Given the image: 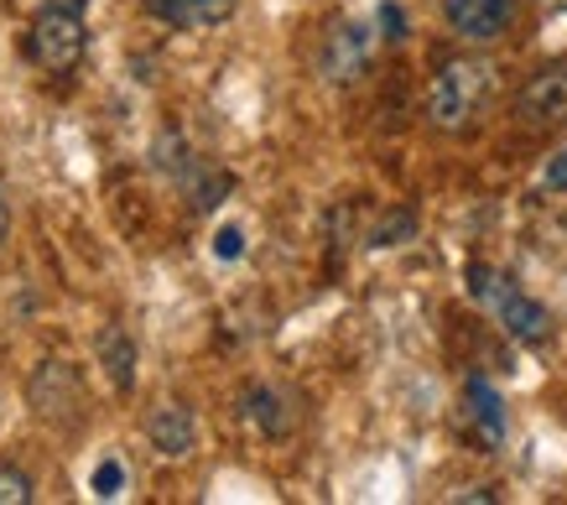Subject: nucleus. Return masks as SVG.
I'll use <instances>...</instances> for the list:
<instances>
[{
    "mask_svg": "<svg viewBox=\"0 0 567 505\" xmlns=\"http://www.w3.org/2000/svg\"><path fill=\"white\" fill-rule=\"evenodd\" d=\"M495 89V69L484 58H447L427 84V121L437 131H464Z\"/></svg>",
    "mask_w": 567,
    "mask_h": 505,
    "instance_id": "obj_1",
    "label": "nucleus"
},
{
    "mask_svg": "<svg viewBox=\"0 0 567 505\" xmlns=\"http://www.w3.org/2000/svg\"><path fill=\"white\" fill-rule=\"evenodd\" d=\"M84 42H89V32H84V21H79V11H52V6H42L32 21V32H27V58L48 73H73L79 58H84Z\"/></svg>",
    "mask_w": 567,
    "mask_h": 505,
    "instance_id": "obj_3",
    "label": "nucleus"
},
{
    "mask_svg": "<svg viewBox=\"0 0 567 505\" xmlns=\"http://www.w3.org/2000/svg\"><path fill=\"white\" fill-rule=\"evenodd\" d=\"M412 235H416V214L412 209H391L375 229H370V245H375V250H391V245H406Z\"/></svg>",
    "mask_w": 567,
    "mask_h": 505,
    "instance_id": "obj_13",
    "label": "nucleus"
},
{
    "mask_svg": "<svg viewBox=\"0 0 567 505\" xmlns=\"http://www.w3.org/2000/svg\"><path fill=\"white\" fill-rule=\"evenodd\" d=\"M183 6V32H204V27H219L229 21L235 0H177Z\"/></svg>",
    "mask_w": 567,
    "mask_h": 505,
    "instance_id": "obj_12",
    "label": "nucleus"
},
{
    "mask_svg": "<svg viewBox=\"0 0 567 505\" xmlns=\"http://www.w3.org/2000/svg\"><path fill=\"white\" fill-rule=\"evenodd\" d=\"M464 401H468V422H474L480 443L484 449H499L505 443V401H499V391L484 375H468Z\"/></svg>",
    "mask_w": 567,
    "mask_h": 505,
    "instance_id": "obj_9",
    "label": "nucleus"
},
{
    "mask_svg": "<svg viewBox=\"0 0 567 505\" xmlns=\"http://www.w3.org/2000/svg\"><path fill=\"white\" fill-rule=\"evenodd\" d=\"M370 32H364L360 21H339L333 32H328V42H323V79L328 84H354L364 69H370Z\"/></svg>",
    "mask_w": 567,
    "mask_h": 505,
    "instance_id": "obj_6",
    "label": "nucleus"
},
{
    "mask_svg": "<svg viewBox=\"0 0 567 505\" xmlns=\"http://www.w3.org/2000/svg\"><path fill=\"white\" fill-rule=\"evenodd\" d=\"M240 250H245V235L235 225H224L219 235H214V256H219V261H240Z\"/></svg>",
    "mask_w": 567,
    "mask_h": 505,
    "instance_id": "obj_17",
    "label": "nucleus"
},
{
    "mask_svg": "<svg viewBox=\"0 0 567 505\" xmlns=\"http://www.w3.org/2000/svg\"><path fill=\"white\" fill-rule=\"evenodd\" d=\"M468 281V297H480V302H489L499 318V329L511 333V339H520V344H542L551 333V313L536 302V297H526L511 277H499L495 266H484V261H468L464 271Z\"/></svg>",
    "mask_w": 567,
    "mask_h": 505,
    "instance_id": "obj_2",
    "label": "nucleus"
},
{
    "mask_svg": "<svg viewBox=\"0 0 567 505\" xmlns=\"http://www.w3.org/2000/svg\"><path fill=\"white\" fill-rule=\"evenodd\" d=\"M27 401H32L37 418L48 422H79L84 418V381H79V370L63 365V360H42L32 370V381H27Z\"/></svg>",
    "mask_w": 567,
    "mask_h": 505,
    "instance_id": "obj_4",
    "label": "nucleus"
},
{
    "mask_svg": "<svg viewBox=\"0 0 567 505\" xmlns=\"http://www.w3.org/2000/svg\"><path fill=\"white\" fill-rule=\"evenodd\" d=\"M121 485H125V464L121 458H104L100 470H94V495H100V501H115Z\"/></svg>",
    "mask_w": 567,
    "mask_h": 505,
    "instance_id": "obj_15",
    "label": "nucleus"
},
{
    "mask_svg": "<svg viewBox=\"0 0 567 505\" xmlns=\"http://www.w3.org/2000/svg\"><path fill=\"white\" fill-rule=\"evenodd\" d=\"M380 27H385V37H391V42H401V37H406V17H401V11H395L391 0H385V6H380Z\"/></svg>",
    "mask_w": 567,
    "mask_h": 505,
    "instance_id": "obj_19",
    "label": "nucleus"
},
{
    "mask_svg": "<svg viewBox=\"0 0 567 505\" xmlns=\"http://www.w3.org/2000/svg\"><path fill=\"white\" fill-rule=\"evenodd\" d=\"M32 501V480L21 470H0V505H27Z\"/></svg>",
    "mask_w": 567,
    "mask_h": 505,
    "instance_id": "obj_16",
    "label": "nucleus"
},
{
    "mask_svg": "<svg viewBox=\"0 0 567 505\" xmlns=\"http://www.w3.org/2000/svg\"><path fill=\"white\" fill-rule=\"evenodd\" d=\"M542 188L567 193V146L557 152V157H547V167H542Z\"/></svg>",
    "mask_w": 567,
    "mask_h": 505,
    "instance_id": "obj_18",
    "label": "nucleus"
},
{
    "mask_svg": "<svg viewBox=\"0 0 567 505\" xmlns=\"http://www.w3.org/2000/svg\"><path fill=\"white\" fill-rule=\"evenodd\" d=\"M224 193H229V173H204L193 183V209H214L224 204Z\"/></svg>",
    "mask_w": 567,
    "mask_h": 505,
    "instance_id": "obj_14",
    "label": "nucleus"
},
{
    "mask_svg": "<svg viewBox=\"0 0 567 505\" xmlns=\"http://www.w3.org/2000/svg\"><path fill=\"white\" fill-rule=\"evenodd\" d=\"M6 229H11V214H6V198H0V245H6Z\"/></svg>",
    "mask_w": 567,
    "mask_h": 505,
    "instance_id": "obj_21",
    "label": "nucleus"
},
{
    "mask_svg": "<svg viewBox=\"0 0 567 505\" xmlns=\"http://www.w3.org/2000/svg\"><path fill=\"white\" fill-rule=\"evenodd\" d=\"M94 354H100L104 375L115 381V391H131V385H136V344H131V333H125L121 323H104V329L94 333Z\"/></svg>",
    "mask_w": 567,
    "mask_h": 505,
    "instance_id": "obj_10",
    "label": "nucleus"
},
{
    "mask_svg": "<svg viewBox=\"0 0 567 505\" xmlns=\"http://www.w3.org/2000/svg\"><path fill=\"white\" fill-rule=\"evenodd\" d=\"M146 437H152L156 453L183 458V453H193V443H198V422H193V412L183 401H162V406H152V418H146Z\"/></svg>",
    "mask_w": 567,
    "mask_h": 505,
    "instance_id": "obj_8",
    "label": "nucleus"
},
{
    "mask_svg": "<svg viewBox=\"0 0 567 505\" xmlns=\"http://www.w3.org/2000/svg\"><path fill=\"white\" fill-rule=\"evenodd\" d=\"M443 17L464 42H495L516 21V0H443Z\"/></svg>",
    "mask_w": 567,
    "mask_h": 505,
    "instance_id": "obj_5",
    "label": "nucleus"
},
{
    "mask_svg": "<svg viewBox=\"0 0 567 505\" xmlns=\"http://www.w3.org/2000/svg\"><path fill=\"white\" fill-rule=\"evenodd\" d=\"M245 412H250V422H256L266 437H281L292 427V412H287V401L276 396L271 385H256V391L245 396Z\"/></svg>",
    "mask_w": 567,
    "mask_h": 505,
    "instance_id": "obj_11",
    "label": "nucleus"
},
{
    "mask_svg": "<svg viewBox=\"0 0 567 505\" xmlns=\"http://www.w3.org/2000/svg\"><path fill=\"white\" fill-rule=\"evenodd\" d=\"M42 6H52V11H84L89 0H42Z\"/></svg>",
    "mask_w": 567,
    "mask_h": 505,
    "instance_id": "obj_20",
    "label": "nucleus"
},
{
    "mask_svg": "<svg viewBox=\"0 0 567 505\" xmlns=\"http://www.w3.org/2000/svg\"><path fill=\"white\" fill-rule=\"evenodd\" d=\"M520 121L547 131V125H567V69H542L532 84L520 89Z\"/></svg>",
    "mask_w": 567,
    "mask_h": 505,
    "instance_id": "obj_7",
    "label": "nucleus"
}]
</instances>
